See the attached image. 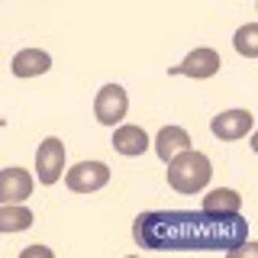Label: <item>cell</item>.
Here are the masks:
<instances>
[{
  "mask_svg": "<svg viewBox=\"0 0 258 258\" xmlns=\"http://www.w3.org/2000/svg\"><path fill=\"white\" fill-rule=\"evenodd\" d=\"M220 71V52L216 48H194V52L184 58L177 68H171V75H184V78H194V81H207Z\"/></svg>",
  "mask_w": 258,
  "mask_h": 258,
  "instance_id": "5",
  "label": "cell"
},
{
  "mask_svg": "<svg viewBox=\"0 0 258 258\" xmlns=\"http://www.w3.org/2000/svg\"><path fill=\"white\" fill-rule=\"evenodd\" d=\"M32 187H36V181H32V174L26 168H4L0 171V200L4 204H20V200H26Z\"/></svg>",
  "mask_w": 258,
  "mask_h": 258,
  "instance_id": "8",
  "label": "cell"
},
{
  "mask_svg": "<svg viewBox=\"0 0 258 258\" xmlns=\"http://www.w3.org/2000/svg\"><path fill=\"white\" fill-rule=\"evenodd\" d=\"M242 207V197L229 187H220V190H210L207 200H204V210H216V213H232V210Z\"/></svg>",
  "mask_w": 258,
  "mask_h": 258,
  "instance_id": "13",
  "label": "cell"
},
{
  "mask_svg": "<svg viewBox=\"0 0 258 258\" xmlns=\"http://www.w3.org/2000/svg\"><path fill=\"white\" fill-rule=\"evenodd\" d=\"M126 107H129L126 91L119 84H107V87H100V94H97L94 113H97V119H100L103 126H116L119 119L126 116Z\"/></svg>",
  "mask_w": 258,
  "mask_h": 258,
  "instance_id": "6",
  "label": "cell"
},
{
  "mask_svg": "<svg viewBox=\"0 0 258 258\" xmlns=\"http://www.w3.org/2000/svg\"><path fill=\"white\" fill-rule=\"evenodd\" d=\"M107 181H110V168L103 161H81V165H75L64 174V184L75 194H94V190L107 187Z\"/></svg>",
  "mask_w": 258,
  "mask_h": 258,
  "instance_id": "3",
  "label": "cell"
},
{
  "mask_svg": "<svg viewBox=\"0 0 258 258\" xmlns=\"http://www.w3.org/2000/svg\"><path fill=\"white\" fill-rule=\"evenodd\" d=\"M184 149H190V133H187V129H181V126H165V129L158 133L155 152H158L161 161H171L174 155H181Z\"/></svg>",
  "mask_w": 258,
  "mask_h": 258,
  "instance_id": "11",
  "label": "cell"
},
{
  "mask_svg": "<svg viewBox=\"0 0 258 258\" xmlns=\"http://www.w3.org/2000/svg\"><path fill=\"white\" fill-rule=\"evenodd\" d=\"M32 226V210L29 207H16V204H4L0 207V232H23Z\"/></svg>",
  "mask_w": 258,
  "mask_h": 258,
  "instance_id": "12",
  "label": "cell"
},
{
  "mask_svg": "<svg viewBox=\"0 0 258 258\" xmlns=\"http://www.w3.org/2000/svg\"><path fill=\"white\" fill-rule=\"evenodd\" d=\"M232 45H236L239 55L255 58V55H258V23H245V26L232 36Z\"/></svg>",
  "mask_w": 258,
  "mask_h": 258,
  "instance_id": "14",
  "label": "cell"
},
{
  "mask_svg": "<svg viewBox=\"0 0 258 258\" xmlns=\"http://www.w3.org/2000/svg\"><path fill=\"white\" fill-rule=\"evenodd\" d=\"M210 177H213V165H210V158L204 152L184 149L181 155H174L168 161V184L177 194H200Z\"/></svg>",
  "mask_w": 258,
  "mask_h": 258,
  "instance_id": "2",
  "label": "cell"
},
{
  "mask_svg": "<svg viewBox=\"0 0 258 258\" xmlns=\"http://www.w3.org/2000/svg\"><path fill=\"white\" fill-rule=\"evenodd\" d=\"M255 119L248 110H226L220 113V116H213V123H210V129H213L216 139L223 142H232V139H245L248 133H252Z\"/></svg>",
  "mask_w": 258,
  "mask_h": 258,
  "instance_id": "7",
  "label": "cell"
},
{
  "mask_svg": "<svg viewBox=\"0 0 258 258\" xmlns=\"http://www.w3.org/2000/svg\"><path fill=\"white\" fill-rule=\"evenodd\" d=\"M248 223L239 210L216 213H139L133 223V239L149 252H226L245 242Z\"/></svg>",
  "mask_w": 258,
  "mask_h": 258,
  "instance_id": "1",
  "label": "cell"
},
{
  "mask_svg": "<svg viewBox=\"0 0 258 258\" xmlns=\"http://www.w3.org/2000/svg\"><path fill=\"white\" fill-rule=\"evenodd\" d=\"M32 255L52 258V248H45V245H29V248H23V258H32Z\"/></svg>",
  "mask_w": 258,
  "mask_h": 258,
  "instance_id": "15",
  "label": "cell"
},
{
  "mask_svg": "<svg viewBox=\"0 0 258 258\" xmlns=\"http://www.w3.org/2000/svg\"><path fill=\"white\" fill-rule=\"evenodd\" d=\"M113 149L119 152V155L126 158H136V155H145V149H149V136H145L142 126H119L113 129Z\"/></svg>",
  "mask_w": 258,
  "mask_h": 258,
  "instance_id": "9",
  "label": "cell"
},
{
  "mask_svg": "<svg viewBox=\"0 0 258 258\" xmlns=\"http://www.w3.org/2000/svg\"><path fill=\"white\" fill-rule=\"evenodd\" d=\"M52 68V58L42 48H23V52L13 55V75L16 78H39Z\"/></svg>",
  "mask_w": 258,
  "mask_h": 258,
  "instance_id": "10",
  "label": "cell"
},
{
  "mask_svg": "<svg viewBox=\"0 0 258 258\" xmlns=\"http://www.w3.org/2000/svg\"><path fill=\"white\" fill-rule=\"evenodd\" d=\"M61 171H64V145H61V139L48 136V139H42V145L36 152V174L42 184L52 187L61 177Z\"/></svg>",
  "mask_w": 258,
  "mask_h": 258,
  "instance_id": "4",
  "label": "cell"
}]
</instances>
